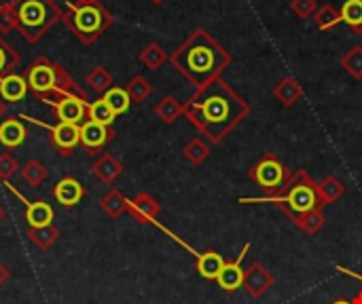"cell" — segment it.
<instances>
[{"label": "cell", "mask_w": 362, "mask_h": 304, "mask_svg": "<svg viewBox=\"0 0 362 304\" xmlns=\"http://www.w3.org/2000/svg\"><path fill=\"white\" fill-rule=\"evenodd\" d=\"M248 112L250 106L221 78L197 89L185 104V116L214 144L221 142Z\"/></svg>", "instance_id": "6da1fadb"}, {"label": "cell", "mask_w": 362, "mask_h": 304, "mask_svg": "<svg viewBox=\"0 0 362 304\" xmlns=\"http://www.w3.org/2000/svg\"><path fill=\"white\" fill-rule=\"evenodd\" d=\"M172 66L197 89L216 80L223 70L233 61V55L212 38L204 28L193 30V34L170 55Z\"/></svg>", "instance_id": "7a4b0ae2"}, {"label": "cell", "mask_w": 362, "mask_h": 304, "mask_svg": "<svg viewBox=\"0 0 362 304\" xmlns=\"http://www.w3.org/2000/svg\"><path fill=\"white\" fill-rule=\"evenodd\" d=\"M240 203L252 205V203H272V205H280L293 222L301 224L310 214L320 212V207L325 205L318 184L305 174V171H297L291 176L288 184L284 186L282 193L272 195V197H250V199H240Z\"/></svg>", "instance_id": "3957f363"}, {"label": "cell", "mask_w": 362, "mask_h": 304, "mask_svg": "<svg viewBox=\"0 0 362 304\" xmlns=\"http://www.w3.org/2000/svg\"><path fill=\"white\" fill-rule=\"evenodd\" d=\"M25 83H28V91H32L42 104L51 106L57 99L66 97V95H78V97H87L85 91L76 85V80L70 76V72L59 66L57 61L40 55L32 61V66L25 70Z\"/></svg>", "instance_id": "277c9868"}, {"label": "cell", "mask_w": 362, "mask_h": 304, "mask_svg": "<svg viewBox=\"0 0 362 304\" xmlns=\"http://www.w3.org/2000/svg\"><path fill=\"white\" fill-rule=\"evenodd\" d=\"M112 21H115L112 13L102 2H95V4L68 2L66 8H62V23L85 47L93 44L112 25Z\"/></svg>", "instance_id": "5b68a950"}, {"label": "cell", "mask_w": 362, "mask_h": 304, "mask_svg": "<svg viewBox=\"0 0 362 304\" xmlns=\"http://www.w3.org/2000/svg\"><path fill=\"white\" fill-rule=\"evenodd\" d=\"M17 32L28 42H38L57 21H62V8L53 0H13Z\"/></svg>", "instance_id": "8992f818"}, {"label": "cell", "mask_w": 362, "mask_h": 304, "mask_svg": "<svg viewBox=\"0 0 362 304\" xmlns=\"http://www.w3.org/2000/svg\"><path fill=\"white\" fill-rule=\"evenodd\" d=\"M291 176H293V174L286 169V165H284L278 157H274V154H265V157L248 171V178H250L255 184H259L261 188H265V190L269 193V197L282 193L284 186L288 184Z\"/></svg>", "instance_id": "52a82bcc"}, {"label": "cell", "mask_w": 362, "mask_h": 304, "mask_svg": "<svg viewBox=\"0 0 362 304\" xmlns=\"http://www.w3.org/2000/svg\"><path fill=\"white\" fill-rule=\"evenodd\" d=\"M19 118H25L34 125H40L45 129H49L51 133V144L53 148L62 154V157H70L74 152L76 146H81V140H78V127L76 125H70V123H55V125H49V123H40L28 114H21Z\"/></svg>", "instance_id": "ba28073f"}, {"label": "cell", "mask_w": 362, "mask_h": 304, "mask_svg": "<svg viewBox=\"0 0 362 304\" xmlns=\"http://www.w3.org/2000/svg\"><path fill=\"white\" fill-rule=\"evenodd\" d=\"M115 138V129L112 127H106V125H100V123H93V121H85L81 127H78V140H81V146L85 148L87 154L95 157L100 154V150H104V146Z\"/></svg>", "instance_id": "9c48e42d"}, {"label": "cell", "mask_w": 362, "mask_h": 304, "mask_svg": "<svg viewBox=\"0 0 362 304\" xmlns=\"http://www.w3.org/2000/svg\"><path fill=\"white\" fill-rule=\"evenodd\" d=\"M87 106H89L87 97H78V95H66L55 104H51L57 123H70L76 127H81L87 121Z\"/></svg>", "instance_id": "30bf717a"}, {"label": "cell", "mask_w": 362, "mask_h": 304, "mask_svg": "<svg viewBox=\"0 0 362 304\" xmlns=\"http://www.w3.org/2000/svg\"><path fill=\"white\" fill-rule=\"evenodd\" d=\"M4 186L8 188V193H13L15 197L21 199L23 207H25V222L30 229H40V226H49L53 224V218H55V212L53 207L47 203V201H28L19 190H15V186H11L8 182H4Z\"/></svg>", "instance_id": "8fae6325"}, {"label": "cell", "mask_w": 362, "mask_h": 304, "mask_svg": "<svg viewBox=\"0 0 362 304\" xmlns=\"http://www.w3.org/2000/svg\"><path fill=\"white\" fill-rule=\"evenodd\" d=\"M85 186L74 178V176H66L62 178L55 186H53V199L66 207V209H72L76 207L83 199H85Z\"/></svg>", "instance_id": "7c38bea8"}, {"label": "cell", "mask_w": 362, "mask_h": 304, "mask_svg": "<svg viewBox=\"0 0 362 304\" xmlns=\"http://www.w3.org/2000/svg\"><path fill=\"white\" fill-rule=\"evenodd\" d=\"M250 250V243L244 245V250L240 252V258L235 262H225L218 277H216V284L225 290V292H235L244 286V279H246V271H242V260L244 256L248 254Z\"/></svg>", "instance_id": "4fadbf2b"}, {"label": "cell", "mask_w": 362, "mask_h": 304, "mask_svg": "<svg viewBox=\"0 0 362 304\" xmlns=\"http://www.w3.org/2000/svg\"><path fill=\"white\" fill-rule=\"evenodd\" d=\"M127 214L140 222V224H155L157 222V216L161 214V205L148 195V193H140L136 199H129V207H127Z\"/></svg>", "instance_id": "5bb4252c"}, {"label": "cell", "mask_w": 362, "mask_h": 304, "mask_svg": "<svg viewBox=\"0 0 362 304\" xmlns=\"http://www.w3.org/2000/svg\"><path fill=\"white\" fill-rule=\"evenodd\" d=\"M28 127L19 116H8L0 121V144L4 148H17L25 142Z\"/></svg>", "instance_id": "9a60e30c"}, {"label": "cell", "mask_w": 362, "mask_h": 304, "mask_svg": "<svg viewBox=\"0 0 362 304\" xmlns=\"http://www.w3.org/2000/svg\"><path fill=\"white\" fill-rule=\"evenodd\" d=\"M91 174L102 182V184H115L117 182V178L123 174V163L121 161H117L112 154H108V152H104V154H100L95 161H93V165H91Z\"/></svg>", "instance_id": "2e32d148"}, {"label": "cell", "mask_w": 362, "mask_h": 304, "mask_svg": "<svg viewBox=\"0 0 362 304\" xmlns=\"http://www.w3.org/2000/svg\"><path fill=\"white\" fill-rule=\"evenodd\" d=\"M28 95V83L25 76L19 74H8L4 78H0V97L6 104H17Z\"/></svg>", "instance_id": "e0dca14e"}, {"label": "cell", "mask_w": 362, "mask_h": 304, "mask_svg": "<svg viewBox=\"0 0 362 304\" xmlns=\"http://www.w3.org/2000/svg\"><path fill=\"white\" fill-rule=\"evenodd\" d=\"M127 207H129V199L117 190V188H110L102 199H100V209L108 216V218H121L123 214H127Z\"/></svg>", "instance_id": "ac0fdd59"}, {"label": "cell", "mask_w": 362, "mask_h": 304, "mask_svg": "<svg viewBox=\"0 0 362 304\" xmlns=\"http://www.w3.org/2000/svg\"><path fill=\"white\" fill-rule=\"evenodd\" d=\"M274 97H276L282 106H295V104L303 97V89H301V85H299L293 76H284V78L274 87Z\"/></svg>", "instance_id": "d6986e66"}, {"label": "cell", "mask_w": 362, "mask_h": 304, "mask_svg": "<svg viewBox=\"0 0 362 304\" xmlns=\"http://www.w3.org/2000/svg\"><path fill=\"white\" fill-rule=\"evenodd\" d=\"M25 237L30 239V243L34 248H38L40 252L49 250L57 239H59V229L55 224H49V226H40V229H28Z\"/></svg>", "instance_id": "ffe728a7"}, {"label": "cell", "mask_w": 362, "mask_h": 304, "mask_svg": "<svg viewBox=\"0 0 362 304\" xmlns=\"http://www.w3.org/2000/svg\"><path fill=\"white\" fill-rule=\"evenodd\" d=\"M138 59H140V63H142L144 68H148V70H159V68L170 59V55H168V51H165L159 42H148V44L140 51Z\"/></svg>", "instance_id": "44dd1931"}, {"label": "cell", "mask_w": 362, "mask_h": 304, "mask_svg": "<svg viewBox=\"0 0 362 304\" xmlns=\"http://www.w3.org/2000/svg\"><path fill=\"white\" fill-rule=\"evenodd\" d=\"M341 23H346L354 34H362V0H346L339 8Z\"/></svg>", "instance_id": "7402d4cb"}, {"label": "cell", "mask_w": 362, "mask_h": 304, "mask_svg": "<svg viewBox=\"0 0 362 304\" xmlns=\"http://www.w3.org/2000/svg\"><path fill=\"white\" fill-rule=\"evenodd\" d=\"M19 63H21V55L0 34V78H4L8 74H15Z\"/></svg>", "instance_id": "603a6c76"}, {"label": "cell", "mask_w": 362, "mask_h": 304, "mask_svg": "<svg viewBox=\"0 0 362 304\" xmlns=\"http://www.w3.org/2000/svg\"><path fill=\"white\" fill-rule=\"evenodd\" d=\"M85 83H87V87H89L93 93H98V95L102 97L108 89H112V74H110L104 66H95V68L87 74Z\"/></svg>", "instance_id": "cb8c5ba5"}, {"label": "cell", "mask_w": 362, "mask_h": 304, "mask_svg": "<svg viewBox=\"0 0 362 304\" xmlns=\"http://www.w3.org/2000/svg\"><path fill=\"white\" fill-rule=\"evenodd\" d=\"M115 118H117V114L110 110V106L104 102V97H98L95 102H89V106H87V121L112 127Z\"/></svg>", "instance_id": "d4e9b609"}, {"label": "cell", "mask_w": 362, "mask_h": 304, "mask_svg": "<svg viewBox=\"0 0 362 304\" xmlns=\"http://www.w3.org/2000/svg\"><path fill=\"white\" fill-rule=\"evenodd\" d=\"M225 260L221 258V254L216 252H206L202 254V258L197 260V271L204 279H210V281H216L221 269H223Z\"/></svg>", "instance_id": "484cf974"}, {"label": "cell", "mask_w": 362, "mask_h": 304, "mask_svg": "<svg viewBox=\"0 0 362 304\" xmlns=\"http://www.w3.org/2000/svg\"><path fill=\"white\" fill-rule=\"evenodd\" d=\"M244 286H246V290L252 296H259V294H263L272 286V277L267 275V271L263 267H252L250 273L244 279Z\"/></svg>", "instance_id": "4316f807"}, {"label": "cell", "mask_w": 362, "mask_h": 304, "mask_svg": "<svg viewBox=\"0 0 362 304\" xmlns=\"http://www.w3.org/2000/svg\"><path fill=\"white\" fill-rule=\"evenodd\" d=\"M314 23L322 30V32H327V30H333L335 25H339L341 23V15H339V8H335L333 4H320L318 6V11L314 13Z\"/></svg>", "instance_id": "83f0119b"}, {"label": "cell", "mask_w": 362, "mask_h": 304, "mask_svg": "<svg viewBox=\"0 0 362 304\" xmlns=\"http://www.w3.org/2000/svg\"><path fill=\"white\" fill-rule=\"evenodd\" d=\"M104 102L110 106V110L119 116V114H125L127 110H129V106H132V99H129V95H127V91H125V87H112V89H108L104 95Z\"/></svg>", "instance_id": "f1b7e54d"}, {"label": "cell", "mask_w": 362, "mask_h": 304, "mask_svg": "<svg viewBox=\"0 0 362 304\" xmlns=\"http://www.w3.org/2000/svg\"><path fill=\"white\" fill-rule=\"evenodd\" d=\"M155 114H157L163 123L172 125L180 114H185V106H182V104H178V102H176V97L165 95V97L155 106Z\"/></svg>", "instance_id": "f546056e"}, {"label": "cell", "mask_w": 362, "mask_h": 304, "mask_svg": "<svg viewBox=\"0 0 362 304\" xmlns=\"http://www.w3.org/2000/svg\"><path fill=\"white\" fill-rule=\"evenodd\" d=\"M125 91L129 95V99L134 104H142L151 97L153 93V85L144 78V76H134L127 85H125Z\"/></svg>", "instance_id": "4dcf8cb0"}, {"label": "cell", "mask_w": 362, "mask_h": 304, "mask_svg": "<svg viewBox=\"0 0 362 304\" xmlns=\"http://www.w3.org/2000/svg\"><path fill=\"white\" fill-rule=\"evenodd\" d=\"M182 154H185V159H187L189 163L199 165V163H204V161L210 157V146H208L202 138H193V140L185 146Z\"/></svg>", "instance_id": "1f68e13d"}, {"label": "cell", "mask_w": 362, "mask_h": 304, "mask_svg": "<svg viewBox=\"0 0 362 304\" xmlns=\"http://www.w3.org/2000/svg\"><path fill=\"white\" fill-rule=\"evenodd\" d=\"M19 171H21L23 182L30 184V186H40V184L47 180V169H45V165H42L40 161H36V159L28 161Z\"/></svg>", "instance_id": "d6a6232c"}, {"label": "cell", "mask_w": 362, "mask_h": 304, "mask_svg": "<svg viewBox=\"0 0 362 304\" xmlns=\"http://www.w3.org/2000/svg\"><path fill=\"white\" fill-rule=\"evenodd\" d=\"M318 190H320V197H322L325 203H333V201H337L346 193V186L337 178L329 176V178L322 180V184L318 186Z\"/></svg>", "instance_id": "836d02e7"}, {"label": "cell", "mask_w": 362, "mask_h": 304, "mask_svg": "<svg viewBox=\"0 0 362 304\" xmlns=\"http://www.w3.org/2000/svg\"><path fill=\"white\" fill-rule=\"evenodd\" d=\"M341 68L354 78H362V47H352L341 57Z\"/></svg>", "instance_id": "e575fe53"}, {"label": "cell", "mask_w": 362, "mask_h": 304, "mask_svg": "<svg viewBox=\"0 0 362 304\" xmlns=\"http://www.w3.org/2000/svg\"><path fill=\"white\" fill-rule=\"evenodd\" d=\"M17 30V17H15V8H13V0L0 4V34H8Z\"/></svg>", "instance_id": "d590c367"}, {"label": "cell", "mask_w": 362, "mask_h": 304, "mask_svg": "<svg viewBox=\"0 0 362 304\" xmlns=\"http://www.w3.org/2000/svg\"><path fill=\"white\" fill-rule=\"evenodd\" d=\"M318 0H291V11L299 17V19H310L314 17V13L318 11Z\"/></svg>", "instance_id": "8d00e7d4"}, {"label": "cell", "mask_w": 362, "mask_h": 304, "mask_svg": "<svg viewBox=\"0 0 362 304\" xmlns=\"http://www.w3.org/2000/svg\"><path fill=\"white\" fill-rule=\"evenodd\" d=\"M19 169H21L19 163H17L8 152H2V154H0V180L8 182Z\"/></svg>", "instance_id": "74e56055"}, {"label": "cell", "mask_w": 362, "mask_h": 304, "mask_svg": "<svg viewBox=\"0 0 362 304\" xmlns=\"http://www.w3.org/2000/svg\"><path fill=\"white\" fill-rule=\"evenodd\" d=\"M322 222H325V218H322V214L320 212H314V214H310L303 222H301V226L305 229V231H318L320 226H322Z\"/></svg>", "instance_id": "f35d334b"}, {"label": "cell", "mask_w": 362, "mask_h": 304, "mask_svg": "<svg viewBox=\"0 0 362 304\" xmlns=\"http://www.w3.org/2000/svg\"><path fill=\"white\" fill-rule=\"evenodd\" d=\"M8 279H11V273H8V269L0 262V288H4Z\"/></svg>", "instance_id": "ab89813d"}, {"label": "cell", "mask_w": 362, "mask_h": 304, "mask_svg": "<svg viewBox=\"0 0 362 304\" xmlns=\"http://www.w3.org/2000/svg\"><path fill=\"white\" fill-rule=\"evenodd\" d=\"M337 271H341L344 275H350V277H354V279H358L362 284V275H358V273H354V271H350V269H346V267H335Z\"/></svg>", "instance_id": "60d3db41"}, {"label": "cell", "mask_w": 362, "mask_h": 304, "mask_svg": "<svg viewBox=\"0 0 362 304\" xmlns=\"http://www.w3.org/2000/svg\"><path fill=\"white\" fill-rule=\"evenodd\" d=\"M4 114H6V102L0 97V121L4 118Z\"/></svg>", "instance_id": "b9f144b4"}, {"label": "cell", "mask_w": 362, "mask_h": 304, "mask_svg": "<svg viewBox=\"0 0 362 304\" xmlns=\"http://www.w3.org/2000/svg\"><path fill=\"white\" fill-rule=\"evenodd\" d=\"M74 2H78V4H95L100 0H74Z\"/></svg>", "instance_id": "7bdbcfd3"}, {"label": "cell", "mask_w": 362, "mask_h": 304, "mask_svg": "<svg viewBox=\"0 0 362 304\" xmlns=\"http://www.w3.org/2000/svg\"><path fill=\"white\" fill-rule=\"evenodd\" d=\"M4 216H6V212H4V207H2V205H0V222H2V220H4Z\"/></svg>", "instance_id": "ee69618b"}, {"label": "cell", "mask_w": 362, "mask_h": 304, "mask_svg": "<svg viewBox=\"0 0 362 304\" xmlns=\"http://www.w3.org/2000/svg\"><path fill=\"white\" fill-rule=\"evenodd\" d=\"M333 304H354V303H352V300H335Z\"/></svg>", "instance_id": "f6af8a7d"}, {"label": "cell", "mask_w": 362, "mask_h": 304, "mask_svg": "<svg viewBox=\"0 0 362 304\" xmlns=\"http://www.w3.org/2000/svg\"><path fill=\"white\" fill-rule=\"evenodd\" d=\"M151 2H153V4H161L163 0H151Z\"/></svg>", "instance_id": "bcb514c9"}, {"label": "cell", "mask_w": 362, "mask_h": 304, "mask_svg": "<svg viewBox=\"0 0 362 304\" xmlns=\"http://www.w3.org/2000/svg\"><path fill=\"white\" fill-rule=\"evenodd\" d=\"M0 304H4V303H0Z\"/></svg>", "instance_id": "7dc6e473"}]
</instances>
